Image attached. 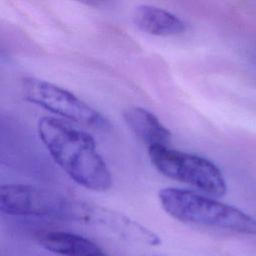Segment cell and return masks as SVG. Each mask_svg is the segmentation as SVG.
<instances>
[{"instance_id": "cell-4", "label": "cell", "mask_w": 256, "mask_h": 256, "mask_svg": "<svg viewBox=\"0 0 256 256\" xmlns=\"http://www.w3.org/2000/svg\"><path fill=\"white\" fill-rule=\"evenodd\" d=\"M24 98L45 110L95 130H107L110 123L99 111L72 92L51 82L28 77L22 81Z\"/></svg>"}, {"instance_id": "cell-7", "label": "cell", "mask_w": 256, "mask_h": 256, "mask_svg": "<svg viewBox=\"0 0 256 256\" xmlns=\"http://www.w3.org/2000/svg\"><path fill=\"white\" fill-rule=\"evenodd\" d=\"M122 116L128 128L148 147L169 146L172 133L152 112L142 107L130 106L123 111Z\"/></svg>"}, {"instance_id": "cell-9", "label": "cell", "mask_w": 256, "mask_h": 256, "mask_svg": "<svg viewBox=\"0 0 256 256\" xmlns=\"http://www.w3.org/2000/svg\"><path fill=\"white\" fill-rule=\"evenodd\" d=\"M38 242L44 249L62 256H109L90 239L67 231H45L38 236Z\"/></svg>"}, {"instance_id": "cell-5", "label": "cell", "mask_w": 256, "mask_h": 256, "mask_svg": "<svg viewBox=\"0 0 256 256\" xmlns=\"http://www.w3.org/2000/svg\"><path fill=\"white\" fill-rule=\"evenodd\" d=\"M77 203L58 192L34 185L3 184L0 187V210L8 215L74 220Z\"/></svg>"}, {"instance_id": "cell-6", "label": "cell", "mask_w": 256, "mask_h": 256, "mask_svg": "<svg viewBox=\"0 0 256 256\" xmlns=\"http://www.w3.org/2000/svg\"><path fill=\"white\" fill-rule=\"evenodd\" d=\"M76 220L95 223L117 235L148 245H159L161 239L153 231L140 223L105 207H99L85 202H80Z\"/></svg>"}, {"instance_id": "cell-3", "label": "cell", "mask_w": 256, "mask_h": 256, "mask_svg": "<svg viewBox=\"0 0 256 256\" xmlns=\"http://www.w3.org/2000/svg\"><path fill=\"white\" fill-rule=\"evenodd\" d=\"M148 155L152 165L166 177L188 184L210 197L225 195L226 181L210 160L169 146L148 147Z\"/></svg>"}, {"instance_id": "cell-8", "label": "cell", "mask_w": 256, "mask_h": 256, "mask_svg": "<svg viewBox=\"0 0 256 256\" xmlns=\"http://www.w3.org/2000/svg\"><path fill=\"white\" fill-rule=\"evenodd\" d=\"M132 20L141 31L156 36H172L185 32L187 25L177 15L153 5L135 7Z\"/></svg>"}, {"instance_id": "cell-2", "label": "cell", "mask_w": 256, "mask_h": 256, "mask_svg": "<svg viewBox=\"0 0 256 256\" xmlns=\"http://www.w3.org/2000/svg\"><path fill=\"white\" fill-rule=\"evenodd\" d=\"M158 198L165 212L183 223L256 235L255 218L210 196L166 187L159 191Z\"/></svg>"}, {"instance_id": "cell-1", "label": "cell", "mask_w": 256, "mask_h": 256, "mask_svg": "<svg viewBox=\"0 0 256 256\" xmlns=\"http://www.w3.org/2000/svg\"><path fill=\"white\" fill-rule=\"evenodd\" d=\"M37 130L50 156L73 181L92 191L110 189L112 175L91 135L49 116L39 119Z\"/></svg>"}]
</instances>
